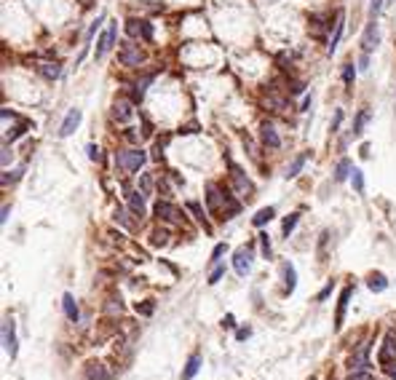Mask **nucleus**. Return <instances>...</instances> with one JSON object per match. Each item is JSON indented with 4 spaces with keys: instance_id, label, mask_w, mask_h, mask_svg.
Wrapping results in <instances>:
<instances>
[{
    "instance_id": "bb28decb",
    "label": "nucleus",
    "mask_w": 396,
    "mask_h": 380,
    "mask_svg": "<svg viewBox=\"0 0 396 380\" xmlns=\"http://www.w3.org/2000/svg\"><path fill=\"white\" fill-rule=\"evenodd\" d=\"M367 286H369L372 292H383L385 286H388V281H385V276H383V273H372V276H369V281H367Z\"/></svg>"
},
{
    "instance_id": "72a5a7b5",
    "label": "nucleus",
    "mask_w": 396,
    "mask_h": 380,
    "mask_svg": "<svg viewBox=\"0 0 396 380\" xmlns=\"http://www.w3.org/2000/svg\"><path fill=\"white\" fill-rule=\"evenodd\" d=\"M351 182H353L356 193H364V174L359 172V169H353V172H351Z\"/></svg>"
},
{
    "instance_id": "f3484780",
    "label": "nucleus",
    "mask_w": 396,
    "mask_h": 380,
    "mask_svg": "<svg viewBox=\"0 0 396 380\" xmlns=\"http://www.w3.org/2000/svg\"><path fill=\"white\" fill-rule=\"evenodd\" d=\"M343 25H345V14L337 11V14H335V33H332L329 46H327V54H329V57L337 51V43H340V38H343Z\"/></svg>"
},
{
    "instance_id": "a19ab883",
    "label": "nucleus",
    "mask_w": 396,
    "mask_h": 380,
    "mask_svg": "<svg viewBox=\"0 0 396 380\" xmlns=\"http://www.w3.org/2000/svg\"><path fill=\"white\" fill-rule=\"evenodd\" d=\"M166 241H169V233H166V230H155V233H153V246H164Z\"/></svg>"
},
{
    "instance_id": "5701e85b",
    "label": "nucleus",
    "mask_w": 396,
    "mask_h": 380,
    "mask_svg": "<svg viewBox=\"0 0 396 380\" xmlns=\"http://www.w3.org/2000/svg\"><path fill=\"white\" fill-rule=\"evenodd\" d=\"M284 281H286V292H294V286H297V270H294L292 262H284Z\"/></svg>"
},
{
    "instance_id": "ddd939ff",
    "label": "nucleus",
    "mask_w": 396,
    "mask_h": 380,
    "mask_svg": "<svg viewBox=\"0 0 396 380\" xmlns=\"http://www.w3.org/2000/svg\"><path fill=\"white\" fill-rule=\"evenodd\" d=\"M3 345H6V353L17 356V332H14V319H6L3 321Z\"/></svg>"
},
{
    "instance_id": "473e14b6",
    "label": "nucleus",
    "mask_w": 396,
    "mask_h": 380,
    "mask_svg": "<svg viewBox=\"0 0 396 380\" xmlns=\"http://www.w3.org/2000/svg\"><path fill=\"white\" fill-rule=\"evenodd\" d=\"M188 209H190L193 214H196V220H198V222H204V228H206V230H212V228L206 225V217H204V212H201V206L196 204V201H188Z\"/></svg>"
},
{
    "instance_id": "13d9d810",
    "label": "nucleus",
    "mask_w": 396,
    "mask_h": 380,
    "mask_svg": "<svg viewBox=\"0 0 396 380\" xmlns=\"http://www.w3.org/2000/svg\"><path fill=\"white\" fill-rule=\"evenodd\" d=\"M308 107H310V97H305V99H302V105H300V110H308Z\"/></svg>"
},
{
    "instance_id": "37998d69",
    "label": "nucleus",
    "mask_w": 396,
    "mask_h": 380,
    "mask_svg": "<svg viewBox=\"0 0 396 380\" xmlns=\"http://www.w3.org/2000/svg\"><path fill=\"white\" fill-rule=\"evenodd\" d=\"M380 9H383V0H369V19H377Z\"/></svg>"
},
{
    "instance_id": "79ce46f5",
    "label": "nucleus",
    "mask_w": 396,
    "mask_h": 380,
    "mask_svg": "<svg viewBox=\"0 0 396 380\" xmlns=\"http://www.w3.org/2000/svg\"><path fill=\"white\" fill-rule=\"evenodd\" d=\"M222 276H225V265H220V262H217V268L212 270V273H209V284H217Z\"/></svg>"
},
{
    "instance_id": "7c9ffc66",
    "label": "nucleus",
    "mask_w": 396,
    "mask_h": 380,
    "mask_svg": "<svg viewBox=\"0 0 396 380\" xmlns=\"http://www.w3.org/2000/svg\"><path fill=\"white\" fill-rule=\"evenodd\" d=\"M348 174H351V161H348V158H343V161L337 164V169H335V180H337V182H343Z\"/></svg>"
},
{
    "instance_id": "a18cd8bd",
    "label": "nucleus",
    "mask_w": 396,
    "mask_h": 380,
    "mask_svg": "<svg viewBox=\"0 0 396 380\" xmlns=\"http://www.w3.org/2000/svg\"><path fill=\"white\" fill-rule=\"evenodd\" d=\"M22 177V169H17V172H6L3 174V185H9V182H17Z\"/></svg>"
},
{
    "instance_id": "603ef678",
    "label": "nucleus",
    "mask_w": 396,
    "mask_h": 380,
    "mask_svg": "<svg viewBox=\"0 0 396 380\" xmlns=\"http://www.w3.org/2000/svg\"><path fill=\"white\" fill-rule=\"evenodd\" d=\"M359 65H361V70H367V67H369V54H364V51H361V59H359Z\"/></svg>"
},
{
    "instance_id": "393cba45",
    "label": "nucleus",
    "mask_w": 396,
    "mask_h": 380,
    "mask_svg": "<svg viewBox=\"0 0 396 380\" xmlns=\"http://www.w3.org/2000/svg\"><path fill=\"white\" fill-rule=\"evenodd\" d=\"M305 161H308V153H300V156H297V158H294L292 164H289V169H286V180L297 177V174H300V169L305 166Z\"/></svg>"
},
{
    "instance_id": "ea45409f",
    "label": "nucleus",
    "mask_w": 396,
    "mask_h": 380,
    "mask_svg": "<svg viewBox=\"0 0 396 380\" xmlns=\"http://www.w3.org/2000/svg\"><path fill=\"white\" fill-rule=\"evenodd\" d=\"M348 380H372V372L369 369H353L348 375Z\"/></svg>"
},
{
    "instance_id": "5fc2aeb1",
    "label": "nucleus",
    "mask_w": 396,
    "mask_h": 380,
    "mask_svg": "<svg viewBox=\"0 0 396 380\" xmlns=\"http://www.w3.org/2000/svg\"><path fill=\"white\" fill-rule=\"evenodd\" d=\"M9 214H11V209H9V204H6V206H3V217H0V222H3V225L9 222Z\"/></svg>"
},
{
    "instance_id": "7ed1b4c3",
    "label": "nucleus",
    "mask_w": 396,
    "mask_h": 380,
    "mask_svg": "<svg viewBox=\"0 0 396 380\" xmlns=\"http://www.w3.org/2000/svg\"><path fill=\"white\" fill-rule=\"evenodd\" d=\"M126 33H129V38H142L145 43L153 41V25L145 19H134V17L126 19Z\"/></svg>"
},
{
    "instance_id": "864d4df0",
    "label": "nucleus",
    "mask_w": 396,
    "mask_h": 380,
    "mask_svg": "<svg viewBox=\"0 0 396 380\" xmlns=\"http://www.w3.org/2000/svg\"><path fill=\"white\" fill-rule=\"evenodd\" d=\"M222 324H225V327H228V329H233V327H236V321H233V316H230V313H228V316H225V319H222Z\"/></svg>"
},
{
    "instance_id": "423d86ee",
    "label": "nucleus",
    "mask_w": 396,
    "mask_h": 380,
    "mask_svg": "<svg viewBox=\"0 0 396 380\" xmlns=\"http://www.w3.org/2000/svg\"><path fill=\"white\" fill-rule=\"evenodd\" d=\"M115 38H118V22H113L110 27L105 30L102 35H99V41H97V59H102L107 51L113 49V43H115Z\"/></svg>"
},
{
    "instance_id": "dca6fc26",
    "label": "nucleus",
    "mask_w": 396,
    "mask_h": 380,
    "mask_svg": "<svg viewBox=\"0 0 396 380\" xmlns=\"http://www.w3.org/2000/svg\"><path fill=\"white\" fill-rule=\"evenodd\" d=\"M81 118H83L81 110H70L67 118L62 121V126H59V137H70V134H73V131L81 126Z\"/></svg>"
},
{
    "instance_id": "09e8293b",
    "label": "nucleus",
    "mask_w": 396,
    "mask_h": 380,
    "mask_svg": "<svg viewBox=\"0 0 396 380\" xmlns=\"http://www.w3.org/2000/svg\"><path fill=\"white\" fill-rule=\"evenodd\" d=\"M332 289H335V281H329V284H327V286H324V289L319 292V302H324V300H327L329 294H332Z\"/></svg>"
},
{
    "instance_id": "c03bdc74",
    "label": "nucleus",
    "mask_w": 396,
    "mask_h": 380,
    "mask_svg": "<svg viewBox=\"0 0 396 380\" xmlns=\"http://www.w3.org/2000/svg\"><path fill=\"white\" fill-rule=\"evenodd\" d=\"M86 153H89V158H91V161H102V150H99L97 145H89V147H86Z\"/></svg>"
},
{
    "instance_id": "412c9836",
    "label": "nucleus",
    "mask_w": 396,
    "mask_h": 380,
    "mask_svg": "<svg viewBox=\"0 0 396 380\" xmlns=\"http://www.w3.org/2000/svg\"><path fill=\"white\" fill-rule=\"evenodd\" d=\"M62 308H65V316H67L70 321H78V319H81V311H78V305H75V297H73L70 292L65 294V297H62Z\"/></svg>"
},
{
    "instance_id": "6e6d98bb",
    "label": "nucleus",
    "mask_w": 396,
    "mask_h": 380,
    "mask_svg": "<svg viewBox=\"0 0 396 380\" xmlns=\"http://www.w3.org/2000/svg\"><path fill=\"white\" fill-rule=\"evenodd\" d=\"M123 137H126L129 142H137V134H134V131H131V129H126V134H123Z\"/></svg>"
},
{
    "instance_id": "8fccbe9b",
    "label": "nucleus",
    "mask_w": 396,
    "mask_h": 380,
    "mask_svg": "<svg viewBox=\"0 0 396 380\" xmlns=\"http://www.w3.org/2000/svg\"><path fill=\"white\" fill-rule=\"evenodd\" d=\"M142 134L145 137H153V126H150V121H147V118H142Z\"/></svg>"
},
{
    "instance_id": "4d7b16f0",
    "label": "nucleus",
    "mask_w": 396,
    "mask_h": 380,
    "mask_svg": "<svg viewBox=\"0 0 396 380\" xmlns=\"http://www.w3.org/2000/svg\"><path fill=\"white\" fill-rule=\"evenodd\" d=\"M385 372H388L391 377H396V361H393V364H388V367H385Z\"/></svg>"
},
{
    "instance_id": "aec40b11",
    "label": "nucleus",
    "mask_w": 396,
    "mask_h": 380,
    "mask_svg": "<svg viewBox=\"0 0 396 380\" xmlns=\"http://www.w3.org/2000/svg\"><path fill=\"white\" fill-rule=\"evenodd\" d=\"M198 369H201V353H190V359L182 369V380H193L198 375Z\"/></svg>"
},
{
    "instance_id": "9d476101",
    "label": "nucleus",
    "mask_w": 396,
    "mask_h": 380,
    "mask_svg": "<svg viewBox=\"0 0 396 380\" xmlns=\"http://www.w3.org/2000/svg\"><path fill=\"white\" fill-rule=\"evenodd\" d=\"M377 361L380 364H393L396 361V335L393 332H388L385 335V343H383V348H380V353H377Z\"/></svg>"
},
{
    "instance_id": "de8ad7c7",
    "label": "nucleus",
    "mask_w": 396,
    "mask_h": 380,
    "mask_svg": "<svg viewBox=\"0 0 396 380\" xmlns=\"http://www.w3.org/2000/svg\"><path fill=\"white\" fill-rule=\"evenodd\" d=\"M340 121H343V110H335V118H332V126H329L332 134H335V131L340 129Z\"/></svg>"
},
{
    "instance_id": "1a4fd4ad",
    "label": "nucleus",
    "mask_w": 396,
    "mask_h": 380,
    "mask_svg": "<svg viewBox=\"0 0 396 380\" xmlns=\"http://www.w3.org/2000/svg\"><path fill=\"white\" fill-rule=\"evenodd\" d=\"M206 204H209V212L212 214H220L222 206H225V198H222V190L217 188L214 182L206 185Z\"/></svg>"
},
{
    "instance_id": "20e7f679",
    "label": "nucleus",
    "mask_w": 396,
    "mask_h": 380,
    "mask_svg": "<svg viewBox=\"0 0 396 380\" xmlns=\"http://www.w3.org/2000/svg\"><path fill=\"white\" fill-rule=\"evenodd\" d=\"M153 212H155V217H158L161 222H182V217H185L172 201H158V204L153 206Z\"/></svg>"
},
{
    "instance_id": "2eb2a0df",
    "label": "nucleus",
    "mask_w": 396,
    "mask_h": 380,
    "mask_svg": "<svg viewBox=\"0 0 396 380\" xmlns=\"http://www.w3.org/2000/svg\"><path fill=\"white\" fill-rule=\"evenodd\" d=\"M260 142L265 147H270V150H278V147H281V139H278L276 129L270 126V123H262L260 126Z\"/></svg>"
},
{
    "instance_id": "c9c22d12",
    "label": "nucleus",
    "mask_w": 396,
    "mask_h": 380,
    "mask_svg": "<svg viewBox=\"0 0 396 380\" xmlns=\"http://www.w3.org/2000/svg\"><path fill=\"white\" fill-rule=\"evenodd\" d=\"M139 190H142L145 196H150V190H153V177H150V174H142V177H139Z\"/></svg>"
},
{
    "instance_id": "4be33fe9",
    "label": "nucleus",
    "mask_w": 396,
    "mask_h": 380,
    "mask_svg": "<svg viewBox=\"0 0 396 380\" xmlns=\"http://www.w3.org/2000/svg\"><path fill=\"white\" fill-rule=\"evenodd\" d=\"M38 70H41V75H43V78H49V81H57L59 75H62V65H59V62H43Z\"/></svg>"
},
{
    "instance_id": "c756f323",
    "label": "nucleus",
    "mask_w": 396,
    "mask_h": 380,
    "mask_svg": "<svg viewBox=\"0 0 396 380\" xmlns=\"http://www.w3.org/2000/svg\"><path fill=\"white\" fill-rule=\"evenodd\" d=\"M297 220H300V214H297V212L289 214V217H284V222H281V233H284L286 238H289V233H292L294 228H297Z\"/></svg>"
},
{
    "instance_id": "c85d7f7f",
    "label": "nucleus",
    "mask_w": 396,
    "mask_h": 380,
    "mask_svg": "<svg viewBox=\"0 0 396 380\" xmlns=\"http://www.w3.org/2000/svg\"><path fill=\"white\" fill-rule=\"evenodd\" d=\"M369 121V110H359L356 113V121H353V137H359L364 131V123Z\"/></svg>"
},
{
    "instance_id": "a878e982",
    "label": "nucleus",
    "mask_w": 396,
    "mask_h": 380,
    "mask_svg": "<svg viewBox=\"0 0 396 380\" xmlns=\"http://www.w3.org/2000/svg\"><path fill=\"white\" fill-rule=\"evenodd\" d=\"M367 353H369V348L364 345L361 351L353 356V359H351V372H353V369H367V367H369V364H367Z\"/></svg>"
},
{
    "instance_id": "f257e3e1",
    "label": "nucleus",
    "mask_w": 396,
    "mask_h": 380,
    "mask_svg": "<svg viewBox=\"0 0 396 380\" xmlns=\"http://www.w3.org/2000/svg\"><path fill=\"white\" fill-rule=\"evenodd\" d=\"M145 164H147L145 150H126V153H118V156H115V169H121V172H126V174H137Z\"/></svg>"
},
{
    "instance_id": "6ab92c4d",
    "label": "nucleus",
    "mask_w": 396,
    "mask_h": 380,
    "mask_svg": "<svg viewBox=\"0 0 396 380\" xmlns=\"http://www.w3.org/2000/svg\"><path fill=\"white\" fill-rule=\"evenodd\" d=\"M310 30H313V38H324V30H332L329 17H321V14H313L310 17Z\"/></svg>"
},
{
    "instance_id": "e433bc0d",
    "label": "nucleus",
    "mask_w": 396,
    "mask_h": 380,
    "mask_svg": "<svg viewBox=\"0 0 396 380\" xmlns=\"http://www.w3.org/2000/svg\"><path fill=\"white\" fill-rule=\"evenodd\" d=\"M260 246H262V257H265V260H270V254H273V249H270V238H268V233H262V236H260Z\"/></svg>"
},
{
    "instance_id": "6e6552de",
    "label": "nucleus",
    "mask_w": 396,
    "mask_h": 380,
    "mask_svg": "<svg viewBox=\"0 0 396 380\" xmlns=\"http://www.w3.org/2000/svg\"><path fill=\"white\" fill-rule=\"evenodd\" d=\"M123 190H126V201H129V209L134 217H145V193L142 190H131L126 182H123Z\"/></svg>"
},
{
    "instance_id": "2f4dec72",
    "label": "nucleus",
    "mask_w": 396,
    "mask_h": 380,
    "mask_svg": "<svg viewBox=\"0 0 396 380\" xmlns=\"http://www.w3.org/2000/svg\"><path fill=\"white\" fill-rule=\"evenodd\" d=\"M353 81H356V67L351 65V62H348V65L343 67V83L348 86V91L353 89Z\"/></svg>"
},
{
    "instance_id": "4468645a",
    "label": "nucleus",
    "mask_w": 396,
    "mask_h": 380,
    "mask_svg": "<svg viewBox=\"0 0 396 380\" xmlns=\"http://www.w3.org/2000/svg\"><path fill=\"white\" fill-rule=\"evenodd\" d=\"M353 294V284L343 286V292H340V302H337V316H335V329L343 327V319H345V308H348V300H351Z\"/></svg>"
},
{
    "instance_id": "39448f33",
    "label": "nucleus",
    "mask_w": 396,
    "mask_h": 380,
    "mask_svg": "<svg viewBox=\"0 0 396 380\" xmlns=\"http://www.w3.org/2000/svg\"><path fill=\"white\" fill-rule=\"evenodd\" d=\"M228 169H230V180H233V185H236V190L241 193V196H246V193H254V185L249 182V177L244 174V169L238 166V164H228Z\"/></svg>"
},
{
    "instance_id": "3c124183",
    "label": "nucleus",
    "mask_w": 396,
    "mask_h": 380,
    "mask_svg": "<svg viewBox=\"0 0 396 380\" xmlns=\"http://www.w3.org/2000/svg\"><path fill=\"white\" fill-rule=\"evenodd\" d=\"M249 335H252V329H249V327H246V329H238V332H236V337H238V340H246Z\"/></svg>"
},
{
    "instance_id": "4c0bfd02",
    "label": "nucleus",
    "mask_w": 396,
    "mask_h": 380,
    "mask_svg": "<svg viewBox=\"0 0 396 380\" xmlns=\"http://www.w3.org/2000/svg\"><path fill=\"white\" fill-rule=\"evenodd\" d=\"M225 252H228V244H217V246H214V252H212V260H209V262H212V265H217Z\"/></svg>"
},
{
    "instance_id": "f8f14e48",
    "label": "nucleus",
    "mask_w": 396,
    "mask_h": 380,
    "mask_svg": "<svg viewBox=\"0 0 396 380\" xmlns=\"http://www.w3.org/2000/svg\"><path fill=\"white\" fill-rule=\"evenodd\" d=\"M377 41H380V35H377V19H369L367 30H364L361 51H364V54H372V51H375V46H377Z\"/></svg>"
},
{
    "instance_id": "49530a36",
    "label": "nucleus",
    "mask_w": 396,
    "mask_h": 380,
    "mask_svg": "<svg viewBox=\"0 0 396 380\" xmlns=\"http://www.w3.org/2000/svg\"><path fill=\"white\" fill-rule=\"evenodd\" d=\"M115 220H118L121 225H126V228H134V225L129 222V217H126V212H123V209H115Z\"/></svg>"
},
{
    "instance_id": "0eeeda50",
    "label": "nucleus",
    "mask_w": 396,
    "mask_h": 380,
    "mask_svg": "<svg viewBox=\"0 0 396 380\" xmlns=\"http://www.w3.org/2000/svg\"><path fill=\"white\" fill-rule=\"evenodd\" d=\"M233 268H236L238 276H246L252 270V246H241V249H236L233 254Z\"/></svg>"
},
{
    "instance_id": "a211bd4d",
    "label": "nucleus",
    "mask_w": 396,
    "mask_h": 380,
    "mask_svg": "<svg viewBox=\"0 0 396 380\" xmlns=\"http://www.w3.org/2000/svg\"><path fill=\"white\" fill-rule=\"evenodd\" d=\"M86 377L89 380H110V369L99 361H89L86 364Z\"/></svg>"
},
{
    "instance_id": "f03ea898",
    "label": "nucleus",
    "mask_w": 396,
    "mask_h": 380,
    "mask_svg": "<svg viewBox=\"0 0 396 380\" xmlns=\"http://www.w3.org/2000/svg\"><path fill=\"white\" fill-rule=\"evenodd\" d=\"M118 62L123 67H139L145 62V54L139 51V46H134V43H123L121 51H118Z\"/></svg>"
},
{
    "instance_id": "cd10ccee",
    "label": "nucleus",
    "mask_w": 396,
    "mask_h": 380,
    "mask_svg": "<svg viewBox=\"0 0 396 380\" xmlns=\"http://www.w3.org/2000/svg\"><path fill=\"white\" fill-rule=\"evenodd\" d=\"M27 129H30V121H19V126H14V129L9 131V137H6V139H9V142H17L19 137H25V134H27Z\"/></svg>"
},
{
    "instance_id": "58836bf2",
    "label": "nucleus",
    "mask_w": 396,
    "mask_h": 380,
    "mask_svg": "<svg viewBox=\"0 0 396 380\" xmlns=\"http://www.w3.org/2000/svg\"><path fill=\"white\" fill-rule=\"evenodd\" d=\"M153 311H155L153 300H145L142 305H139V302H137V313H142V316H153Z\"/></svg>"
},
{
    "instance_id": "bf43d9fd",
    "label": "nucleus",
    "mask_w": 396,
    "mask_h": 380,
    "mask_svg": "<svg viewBox=\"0 0 396 380\" xmlns=\"http://www.w3.org/2000/svg\"><path fill=\"white\" fill-rule=\"evenodd\" d=\"M81 6H83V9H91V6H94V0H81Z\"/></svg>"
},
{
    "instance_id": "9b49d317",
    "label": "nucleus",
    "mask_w": 396,
    "mask_h": 380,
    "mask_svg": "<svg viewBox=\"0 0 396 380\" xmlns=\"http://www.w3.org/2000/svg\"><path fill=\"white\" fill-rule=\"evenodd\" d=\"M134 105L137 102H129V99H115V105H113L115 121H118V123H129L131 115H134Z\"/></svg>"
},
{
    "instance_id": "f704fd0d",
    "label": "nucleus",
    "mask_w": 396,
    "mask_h": 380,
    "mask_svg": "<svg viewBox=\"0 0 396 380\" xmlns=\"http://www.w3.org/2000/svg\"><path fill=\"white\" fill-rule=\"evenodd\" d=\"M102 22H105V14H99V17H97L94 22H91V27H89V33H86V43H89V41H91V38H94V35H97V30H99V27H102Z\"/></svg>"
},
{
    "instance_id": "b1692460",
    "label": "nucleus",
    "mask_w": 396,
    "mask_h": 380,
    "mask_svg": "<svg viewBox=\"0 0 396 380\" xmlns=\"http://www.w3.org/2000/svg\"><path fill=\"white\" fill-rule=\"evenodd\" d=\"M273 217H276V209H273V206H268V209H260V212L254 214V220H252V222H254V228H262V225H268L270 220H273Z\"/></svg>"
}]
</instances>
